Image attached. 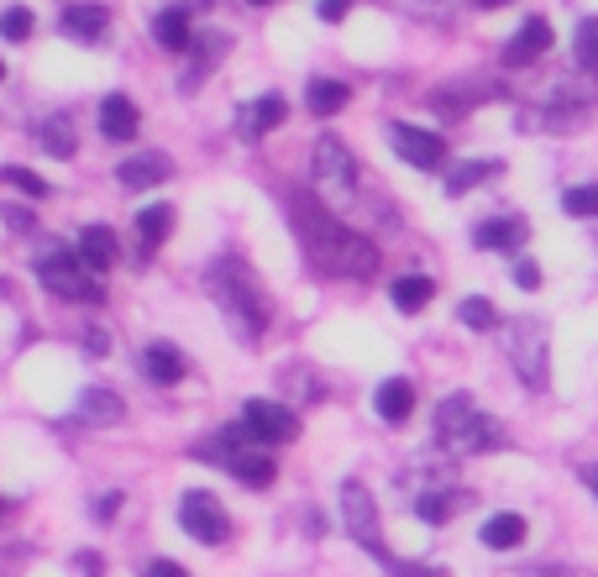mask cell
Listing matches in <instances>:
<instances>
[{"mask_svg":"<svg viewBox=\"0 0 598 577\" xmlns=\"http://www.w3.org/2000/svg\"><path fill=\"white\" fill-rule=\"evenodd\" d=\"M252 5H273V0H252Z\"/></svg>","mask_w":598,"mask_h":577,"instance_id":"obj_45","label":"cell"},{"mask_svg":"<svg viewBox=\"0 0 598 577\" xmlns=\"http://www.w3.org/2000/svg\"><path fill=\"white\" fill-rule=\"evenodd\" d=\"M457 321H462L468 331H494V326H499V310H494V300L473 294V300L457 304Z\"/></svg>","mask_w":598,"mask_h":577,"instance_id":"obj_30","label":"cell"},{"mask_svg":"<svg viewBox=\"0 0 598 577\" xmlns=\"http://www.w3.org/2000/svg\"><path fill=\"white\" fill-rule=\"evenodd\" d=\"M514 284H520V289H540V268L531 263V258H520V263H514Z\"/></svg>","mask_w":598,"mask_h":577,"instance_id":"obj_38","label":"cell"},{"mask_svg":"<svg viewBox=\"0 0 598 577\" xmlns=\"http://www.w3.org/2000/svg\"><path fill=\"white\" fill-rule=\"evenodd\" d=\"M284 122H289V100H284V95H263V100L241 105L237 137L241 142H258V137H269L273 126H284Z\"/></svg>","mask_w":598,"mask_h":577,"instance_id":"obj_12","label":"cell"},{"mask_svg":"<svg viewBox=\"0 0 598 577\" xmlns=\"http://www.w3.org/2000/svg\"><path fill=\"white\" fill-rule=\"evenodd\" d=\"M137 231H142V247H158L174 231V205H148V211L137 215Z\"/></svg>","mask_w":598,"mask_h":577,"instance_id":"obj_29","label":"cell"},{"mask_svg":"<svg viewBox=\"0 0 598 577\" xmlns=\"http://www.w3.org/2000/svg\"><path fill=\"white\" fill-rule=\"evenodd\" d=\"M373 556H378V562H384V567H389L394 577H447V573H441V567H420V562H399V556H389V551H384V547H373Z\"/></svg>","mask_w":598,"mask_h":577,"instance_id":"obj_36","label":"cell"},{"mask_svg":"<svg viewBox=\"0 0 598 577\" xmlns=\"http://www.w3.org/2000/svg\"><path fill=\"white\" fill-rule=\"evenodd\" d=\"M189 53H195V68H189L184 90H195V85L205 79V68H210L215 59H221V53H226V37H195V48H189Z\"/></svg>","mask_w":598,"mask_h":577,"instance_id":"obj_31","label":"cell"},{"mask_svg":"<svg viewBox=\"0 0 598 577\" xmlns=\"http://www.w3.org/2000/svg\"><path fill=\"white\" fill-rule=\"evenodd\" d=\"M195 456H200V462H221V467L237 473L247 488H269L273 478H278V462L269 456L263 441L247 436V426H232V430H221V436H210V441H200Z\"/></svg>","mask_w":598,"mask_h":577,"instance_id":"obj_4","label":"cell"},{"mask_svg":"<svg viewBox=\"0 0 598 577\" xmlns=\"http://www.w3.org/2000/svg\"><path fill=\"white\" fill-rule=\"evenodd\" d=\"M137 126H142V116H137V105H132L126 95H105V100H100V131H105L111 142H132Z\"/></svg>","mask_w":598,"mask_h":577,"instance_id":"obj_19","label":"cell"},{"mask_svg":"<svg viewBox=\"0 0 598 577\" xmlns=\"http://www.w3.org/2000/svg\"><path fill=\"white\" fill-rule=\"evenodd\" d=\"M562 211L568 215H598V184H577L562 195Z\"/></svg>","mask_w":598,"mask_h":577,"instance_id":"obj_34","label":"cell"},{"mask_svg":"<svg viewBox=\"0 0 598 577\" xmlns=\"http://www.w3.org/2000/svg\"><path fill=\"white\" fill-rule=\"evenodd\" d=\"M504 347H509L514 373H520L531 389H546V321H540V315H514L504 331Z\"/></svg>","mask_w":598,"mask_h":577,"instance_id":"obj_6","label":"cell"},{"mask_svg":"<svg viewBox=\"0 0 598 577\" xmlns=\"http://www.w3.org/2000/svg\"><path fill=\"white\" fill-rule=\"evenodd\" d=\"M583 478H588V488H594V493H598V467H588V473H583Z\"/></svg>","mask_w":598,"mask_h":577,"instance_id":"obj_43","label":"cell"},{"mask_svg":"<svg viewBox=\"0 0 598 577\" xmlns=\"http://www.w3.org/2000/svg\"><path fill=\"white\" fill-rule=\"evenodd\" d=\"M473 493L468 488H457V484H436V488H425V493H415L410 504H415V515L425 519V525H447L462 504H468Z\"/></svg>","mask_w":598,"mask_h":577,"instance_id":"obj_14","label":"cell"},{"mask_svg":"<svg viewBox=\"0 0 598 577\" xmlns=\"http://www.w3.org/2000/svg\"><path fill=\"white\" fill-rule=\"evenodd\" d=\"M63 32L74 42H105L111 37V11L105 5H63Z\"/></svg>","mask_w":598,"mask_h":577,"instance_id":"obj_17","label":"cell"},{"mask_svg":"<svg viewBox=\"0 0 598 577\" xmlns=\"http://www.w3.org/2000/svg\"><path fill=\"white\" fill-rule=\"evenodd\" d=\"M295 226H299V247H304V258H310L326 278H373L378 274V247L367 242L362 231H347L321 200L299 195L295 200Z\"/></svg>","mask_w":598,"mask_h":577,"instance_id":"obj_1","label":"cell"},{"mask_svg":"<svg viewBox=\"0 0 598 577\" xmlns=\"http://www.w3.org/2000/svg\"><path fill=\"white\" fill-rule=\"evenodd\" d=\"M483 11H499V5H509V0H478Z\"/></svg>","mask_w":598,"mask_h":577,"instance_id":"obj_44","label":"cell"},{"mask_svg":"<svg viewBox=\"0 0 598 577\" xmlns=\"http://www.w3.org/2000/svg\"><path fill=\"white\" fill-rule=\"evenodd\" d=\"M436 441L447 447V452H499L509 447V426L504 421H494V415H483L478 404L468 394H451L441 410H436Z\"/></svg>","mask_w":598,"mask_h":577,"instance_id":"obj_3","label":"cell"},{"mask_svg":"<svg viewBox=\"0 0 598 577\" xmlns=\"http://www.w3.org/2000/svg\"><path fill=\"white\" fill-rule=\"evenodd\" d=\"M142 373H148L152 384L169 389V384H179L184 378V352L174 347V341H152L148 352H142Z\"/></svg>","mask_w":598,"mask_h":577,"instance_id":"obj_21","label":"cell"},{"mask_svg":"<svg viewBox=\"0 0 598 577\" xmlns=\"http://www.w3.org/2000/svg\"><path fill=\"white\" fill-rule=\"evenodd\" d=\"M494 174H499V163H457V168H447V195H468Z\"/></svg>","mask_w":598,"mask_h":577,"instance_id":"obj_28","label":"cell"},{"mask_svg":"<svg viewBox=\"0 0 598 577\" xmlns=\"http://www.w3.org/2000/svg\"><path fill=\"white\" fill-rule=\"evenodd\" d=\"M200 5H215V0H200Z\"/></svg>","mask_w":598,"mask_h":577,"instance_id":"obj_47","label":"cell"},{"mask_svg":"<svg viewBox=\"0 0 598 577\" xmlns=\"http://www.w3.org/2000/svg\"><path fill=\"white\" fill-rule=\"evenodd\" d=\"M483 547H494V551L525 547V519L520 515H494L488 525H483Z\"/></svg>","mask_w":598,"mask_h":577,"instance_id":"obj_25","label":"cell"},{"mask_svg":"<svg viewBox=\"0 0 598 577\" xmlns=\"http://www.w3.org/2000/svg\"><path fill=\"white\" fill-rule=\"evenodd\" d=\"M169 174H174V163H169L163 152H132L116 168V179L126 184V189H152V184H163Z\"/></svg>","mask_w":598,"mask_h":577,"instance_id":"obj_18","label":"cell"},{"mask_svg":"<svg viewBox=\"0 0 598 577\" xmlns=\"http://www.w3.org/2000/svg\"><path fill=\"white\" fill-rule=\"evenodd\" d=\"M315 184L331 200H352L358 195V158L347 152L341 137H321L315 142Z\"/></svg>","mask_w":598,"mask_h":577,"instance_id":"obj_7","label":"cell"},{"mask_svg":"<svg viewBox=\"0 0 598 577\" xmlns=\"http://www.w3.org/2000/svg\"><path fill=\"white\" fill-rule=\"evenodd\" d=\"M179 525L200 547H221L232 536V519H226V510L215 504V493H205V488H195V493L179 499Z\"/></svg>","mask_w":598,"mask_h":577,"instance_id":"obj_8","label":"cell"},{"mask_svg":"<svg viewBox=\"0 0 598 577\" xmlns=\"http://www.w3.org/2000/svg\"><path fill=\"white\" fill-rule=\"evenodd\" d=\"M142 577H189V573H184L179 562H152V567H148Z\"/></svg>","mask_w":598,"mask_h":577,"instance_id":"obj_41","label":"cell"},{"mask_svg":"<svg viewBox=\"0 0 598 577\" xmlns=\"http://www.w3.org/2000/svg\"><path fill=\"white\" fill-rule=\"evenodd\" d=\"M347 11H352V0H321V16H326V22H341Z\"/></svg>","mask_w":598,"mask_h":577,"instance_id":"obj_40","label":"cell"},{"mask_svg":"<svg viewBox=\"0 0 598 577\" xmlns=\"http://www.w3.org/2000/svg\"><path fill=\"white\" fill-rule=\"evenodd\" d=\"M373 410H378L389 426H404L410 410H415V384H410V378H384L378 394H373Z\"/></svg>","mask_w":598,"mask_h":577,"instance_id":"obj_20","label":"cell"},{"mask_svg":"<svg viewBox=\"0 0 598 577\" xmlns=\"http://www.w3.org/2000/svg\"><path fill=\"white\" fill-rule=\"evenodd\" d=\"M0 179L11 184V189H22L27 200H48L53 189H48V179H37L32 168H22V163H11V168H0Z\"/></svg>","mask_w":598,"mask_h":577,"instance_id":"obj_32","label":"cell"},{"mask_svg":"<svg viewBox=\"0 0 598 577\" xmlns=\"http://www.w3.org/2000/svg\"><path fill=\"white\" fill-rule=\"evenodd\" d=\"M205 284H210V294H215V304H221L232 336L252 347V341L263 336V326H269V304L258 294V278L247 274V263H241V258H215Z\"/></svg>","mask_w":598,"mask_h":577,"instance_id":"obj_2","label":"cell"},{"mask_svg":"<svg viewBox=\"0 0 598 577\" xmlns=\"http://www.w3.org/2000/svg\"><path fill=\"white\" fill-rule=\"evenodd\" d=\"M341 525L352 530V541L358 547H378V515H373V493L358 484V478H347L341 484Z\"/></svg>","mask_w":598,"mask_h":577,"instance_id":"obj_11","label":"cell"},{"mask_svg":"<svg viewBox=\"0 0 598 577\" xmlns=\"http://www.w3.org/2000/svg\"><path fill=\"white\" fill-rule=\"evenodd\" d=\"M304 100H310L315 116H336V111L352 100V90H347L341 79H310V95H304Z\"/></svg>","mask_w":598,"mask_h":577,"instance_id":"obj_27","label":"cell"},{"mask_svg":"<svg viewBox=\"0 0 598 577\" xmlns=\"http://www.w3.org/2000/svg\"><path fill=\"white\" fill-rule=\"evenodd\" d=\"M0 74H5V63H0Z\"/></svg>","mask_w":598,"mask_h":577,"instance_id":"obj_48","label":"cell"},{"mask_svg":"<svg viewBox=\"0 0 598 577\" xmlns=\"http://www.w3.org/2000/svg\"><path fill=\"white\" fill-rule=\"evenodd\" d=\"M577 68L598 74V16H588V22L577 27Z\"/></svg>","mask_w":598,"mask_h":577,"instance_id":"obj_33","label":"cell"},{"mask_svg":"<svg viewBox=\"0 0 598 577\" xmlns=\"http://www.w3.org/2000/svg\"><path fill=\"white\" fill-rule=\"evenodd\" d=\"M389 137H394V152L410 163V168H447V142L436 137V131H425V126H410V122H394L389 126Z\"/></svg>","mask_w":598,"mask_h":577,"instance_id":"obj_10","label":"cell"},{"mask_svg":"<svg viewBox=\"0 0 598 577\" xmlns=\"http://www.w3.org/2000/svg\"><path fill=\"white\" fill-rule=\"evenodd\" d=\"M0 515H5V499H0Z\"/></svg>","mask_w":598,"mask_h":577,"instance_id":"obj_46","label":"cell"},{"mask_svg":"<svg viewBox=\"0 0 598 577\" xmlns=\"http://www.w3.org/2000/svg\"><path fill=\"white\" fill-rule=\"evenodd\" d=\"M116 510H121V493H105V499H100V515L111 519V515H116Z\"/></svg>","mask_w":598,"mask_h":577,"instance_id":"obj_42","label":"cell"},{"mask_svg":"<svg viewBox=\"0 0 598 577\" xmlns=\"http://www.w3.org/2000/svg\"><path fill=\"white\" fill-rule=\"evenodd\" d=\"M152 42L169 53H189L195 48V27H189V5H163L152 16Z\"/></svg>","mask_w":598,"mask_h":577,"instance_id":"obj_15","label":"cell"},{"mask_svg":"<svg viewBox=\"0 0 598 577\" xmlns=\"http://www.w3.org/2000/svg\"><path fill=\"white\" fill-rule=\"evenodd\" d=\"M431 294H436V284H431L425 274H404V278H394V304H399L404 315L425 310V304H431Z\"/></svg>","mask_w":598,"mask_h":577,"instance_id":"obj_26","label":"cell"},{"mask_svg":"<svg viewBox=\"0 0 598 577\" xmlns=\"http://www.w3.org/2000/svg\"><path fill=\"white\" fill-rule=\"evenodd\" d=\"M74 252H79V263H85L90 274H105V268L116 263V237H111L105 226H85V231H79V247H74Z\"/></svg>","mask_w":598,"mask_h":577,"instance_id":"obj_22","label":"cell"},{"mask_svg":"<svg viewBox=\"0 0 598 577\" xmlns=\"http://www.w3.org/2000/svg\"><path fill=\"white\" fill-rule=\"evenodd\" d=\"M37 137H42V148L53 152V158H63V163H68V158L79 152V142H74V116H68V111L48 116V122L37 126Z\"/></svg>","mask_w":598,"mask_h":577,"instance_id":"obj_23","label":"cell"},{"mask_svg":"<svg viewBox=\"0 0 598 577\" xmlns=\"http://www.w3.org/2000/svg\"><path fill=\"white\" fill-rule=\"evenodd\" d=\"M241 426L252 441H263V447H284V441H295V410H284L278 399H247L241 404Z\"/></svg>","mask_w":598,"mask_h":577,"instance_id":"obj_9","label":"cell"},{"mask_svg":"<svg viewBox=\"0 0 598 577\" xmlns=\"http://www.w3.org/2000/svg\"><path fill=\"white\" fill-rule=\"evenodd\" d=\"M0 221L11 226V231H32L37 221H32V211H22V205H0Z\"/></svg>","mask_w":598,"mask_h":577,"instance_id":"obj_37","label":"cell"},{"mask_svg":"<svg viewBox=\"0 0 598 577\" xmlns=\"http://www.w3.org/2000/svg\"><path fill=\"white\" fill-rule=\"evenodd\" d=\"M551 42H557L551 22H546V16H531L525 27L514 32V42L504 48V63H509V68H525V63L546 59V53H551Z\"/></svg>","mask_w":598,"mask_h":577,"instance_id":"obj_13","label":"cell"},{"mask_svg":"<svg viewBox=\"0 0 598 577\" xmlns=\"http://www.w3.org/2000/svg\"><path fill=\"white\" fill-rule=\"evenodd\" d=\"M37 278H42V289H48V294H59V300H68V304L105 300L100 274H90V268L79 263V252H68L63 242H48L42 252H37Z\"/></svg>","mask_w":598,"mask_h":577,"instance_id":"obj_5","label":"cell"},{"mask_svg":"<svg viewBox=\"0 0 598 577\" xmlns=\"http://www.w3.org/2000/svg\"><path fill=\"white\" fill-rule=\"evenodd\" d=\"M284 389H299V394H321V384H315V378H310V373H284Z\"/></svg>","mask_w":598,"mask_h":577,"instance_id":"obj_39","label":"cell"},{"mask_svg":"<svg viewBox=\"0 0 598 577\" xmlns=\"http://www.w3.org/2000/svg\"><path fill=\"white\" fill-rule=\"evenodd\" d=\"M525 237H531L525 215H494V221H483V226H478V237H473V242H478L483 252H520Z\"/></svg>","mask_w":598,"mask_h":577,"instance_id":"obj_16","label":"cell"},{"mask_svg":"<svg viewBox=\"0 0 598 577\" xmlns=\"http://www.w3.org/2000/svg\"><path fill=\"white\" fill-rule=\"evenodd\" d=\"M0 32H5L11 42H27V37H32V11H27V5H11V11H0Z\"/></svg>","mask_w":598,"mask_h":577,"instance_id":"obj_35","label":"cell"},{"mask_svg":"<svg viewBox=\"0 0 598 577\" xmlns=\"http://www.w3.org/2000/svg\"><path fill=\"white\" fill-rule=\"evenodd\" d=\"M79 415H85L90 426H116L126 410H121V399L111 394V389H85V394H79Z\"/></svg>","mask_w":598,"mask_h":577,"instance_id":"obj_24","label":"cell"}]
</instances>
